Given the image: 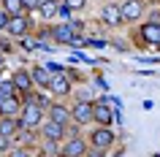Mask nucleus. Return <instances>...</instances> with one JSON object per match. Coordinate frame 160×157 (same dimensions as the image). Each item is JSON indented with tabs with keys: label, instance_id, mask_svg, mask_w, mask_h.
<instances>
[{
	"label": "nucleus",
	"instance_id": "f257e3e1",
	"mask_svg": "<svg viewBox=\"0 0 160 157\" xmlns=\"http://www.w3.org/2000/svg\"><path fill=\"white\" fill-rule=\"evenodd\" d=\"M41 122V108L38 103L27 100V106H22V119H19V127H35Z\"/></svg>",
	"mask_w": 160,
	"mask_h": 157
},
{
	"label": "nucleus",
	"instance_id": "f03ea898",
	"mask_svg": "<svg viewBox=\"0 0 160 157\" xmlns=\"http://www.w3.org/2000/svg\"><path fill=\"white\" fill-rule=\"evenodd\" d=\"M71 116H73L79 125H84L92 119V103H87V100H79L73 108H71Z\"/></svg>",
	"mask_w": 160,
	"mask_h": 157
},
{
	"label": "nucleus",
	"instance_id": "7ed1b4c3",
	"mask_svg": "<svg viewBox=\"0 0 160 157\" xmlns=\"http://www.w3.org/2000/svg\"><path fill=\"white\" fill-rule=\"evenodd\" d=\"M141 3H138V0H125V3H122V6H119V17L125 19V22H133V19H138L141 17Z\"/></svg>",
	"mask_w": 160,
	"mask_h": 157
},
{
	"label": "nucleus",
	"instance_id": "20e7f679",
	"mask_svg": "<svg viewBox=\"0 0 160 157\" xmlns=\"http://www.w3.org/2000/svg\"><path fill=\"white\" fill-rule=\"evenodd\" d=\"M141 38L147 43H152V46H160V25L158 22H149V25L141 27Z\"/></svg>",
	"mask_w": 160,
	"mask_h": 157
},
{
	"label": "nucleus",
	"instance_id": "39448f33",
	"mask_svg": "<svg viewBox=\"0 0 160 157\" xmlns=\"http://www.w3.org/2000/svg\"><path fill=\"white\" fill-rule=\"evenodd\" d=\"M111 141H114V133L106 130V125H101V130H95V133H92V144H95L98 149L111 146Z\"/></svg>",
	"mask_w": 160,
	"mask_h": 157
},
{
	"label": "nucleus",
	"instance_id": "423d86ee",
	"mask_svg": "<svg viewBox=\"0 0 160 157\" xmlns=\"http://www.w3.org/2000/svg\"><path fill=\"white\" fill-rule=\"evenodd\" d=\"M84 141L82 138H71L65 144V146H62V155H68V157H84Z\"/></svg>",
	"mask_w": 160,
	"mask_h": 157
},
{
	"label": "nucleus",
	"instance_id": "0eeeda50",
	"mask_svg": "<svg viewBox=\"0 0 160 157\" xmlns=\"http://www.w3.org/2000/svg\"><path fill=\"white\" fill-rule=\"evenodd\" d=\"M101 19L106 22V25H119V22H122V17H119V6H114V3L103 6V11H101Z\"/></svg>",
	"mask_w": 160,
	"mask_h": 157
},
{
	"label": "nucleus",
	"instance_id": "6e6552de",
	"mask_svg": "<svg viewBox=\"0 0 160 157\" xmlns=\"http://www.w3.org/2000/svg\"><path fill=\"white\" fill-rule=\"evenodd\" d=\"M19 108H22V103H19L17 95H14V98H6L3 103H0V114H3V116H14V119H17Z\"/></svg>",
	"mask_w": 160,
	"mask_h": 157
},
{
	"label": "nucleus",
	"instance_id": "1a4fd4ad",
	"mask_svg": "<svg viewBox=\"0 0 160 157\" xmlns=\"http://www.w3.org/2000/svg\"><path fill=\"white\" fill-rule=\"evenodd\" d=\"M52 35H54V41H60V43H71V41L76 38V35H73V30L68 27V22H62V25H57Z\"/></svg>",
	"mask_w": 160,
	"mask_h": 157
},
{
	"label": "nucleus",
	"instance_id": "9d476101",
	"mask_svg": "<svg viewBox=\"0 0 160 157\" xmlns=\"http://www.w3.org/2000/svg\"><path fill=\"white\" fill-rule=\"evenodd\" d=\"M6 30H8L11 35H25V30H27V19H22V17H11L8 22H6Z\"/></svg>",
	"mask_w": 160,
	"mask_h": 157
},
{
	"label": "nucleus",
	"instance_id": "9b49d317",
	"mask_svg": "<svg viewBox=\"0 0 160 157\" xmlns=\"http://www.w3.org/2000/svg\"><path fill=\"white\" fill-rule=\"evenodd\" d=\"M92 119H95V122H101V125H109L111 122V108L103 106V103H95V106H92Z\"/></svg>",
	"mask_w": 160,
	"mask_h": 157
},
{
	"label": "nucleus",
	"instance_id": "f8f14e48",
	"mask_svg": "<svg viewBox=\"0 0 160 157\" xmlns=\"http://www.w3.org/2000/svg\"><path fill=\"white\" fill-rule=\"evenodd\" d=\"M62 133H65V125H60V122H46L43 125V135H46L49 141L62 138Z\"/></svg>",
	"mask_w": 160,
	"mask_h": 157
},
{
	"label": "nucleus",
	"instance_id": "ddd939ff",
	"mask_svg": "<svg viewBox=\"0 0 160 157\" xmlns=\"http://www.w3.org/2000/svg\"><path fill=\"white\" fill-rule=\"evenodd\" d=\"M11 81H14V87H17L19 92H27L30 87H33V79H30V73H25V71H17Z\"/></svg>",
	"mask_w": 160,
	"mask_h": 157
},
{
	"label": "nucleus",
	"instance_id": "4468645a",
	"mask_svg": "<svg viewBox=\"0 0 160 157\" xmlns=\"http://www.w3.org/2000/svg\"><path fill=\"white\" fill-rule=\"evenodd\" d=\"M49 90L52 92H60V95H65L68 90H71V81H68V76H52V81H49Z\"/></svg>",
	"mask_w": 160,
	"mask_h": 157
},
{
	"label": "nucleus",
	"instance_id": "2eb2a0df",
	"mask_svg": "<svg viewBox=\"0 0 160 157\" xmlns=\"http://www.w3.org/2000/svg\"><path fill=\"white\" fill-rule=\"evenodd\" d=\"M17 127H19V119H14V116H3L0 119V135H14L17 133Z\"/></svg>",
	"mask_w": 160,
	"mask_h": 157
},
{
	"label": "nucleus",
	"instance_id": "dca6fc26",
	"mask_svg": "<svg viewBox=\"0 0 160 157\" xmlns=\"http://www.w3.org/2000/svg\"><path fill=\"white\" fill-rule=\"evenodd\" d=\"M49 114H52V122L65 125V122H68V116H71V111H68L65 106H52V108H49Z\"/></svg>",
	"mask_w": 160,
	"mask_h": 157
},
{
	"label": "nucleus",
	"instance_id": "f3484780",
	"mask_svg": "<svg viewBox=\"0 0 160 157\" xmlns=\"http://www.w3.org/2000/svg\"><path fill=\"white\" fill-rule=\"evenodd\" d=\"M57 6H60V0H41V6H38V11H41V17H54L57 14Z\"/></svg>",
	"mask_w": 160,
	"mask_h": 157
},
{
	"label": "nucleus",
	"instance_id": "a211bd4d",
	"mask_svg": "<svg viewBox=\"0 0 160 157\" xmlns=\"http://www.w3.org/2000/svg\"><path fill=\"white\" fill-rule=\"evenodd\" d=\"M30 79H33L35 84H43V87H49V81H52V73L46 71V68H35Z\"/></svg>",
	"mask_w": 160,
	"mask_h": 157
},
{
	"label": "nucleus",
	"instance_id": "6ab92c4d",
	"mask_svg": "<svg viewBox=\"0 0 160 157\" xmlns=\"http://www.w3.org/2000/svg\"><path fill=\"white\" fill-rule=\"evenodd\" d=\"M14 90H17L14 81H3V84H0V103H3L6 98H14Z\"/></svg>",
	"mask_w": 160,
	"mask_h": 157
},
{
	"label": "nucleus",
	"instance_id": "aec40b11",
	"mask_svg": "<svg viewBox=\"0 0 160 157\" xmlns=\"http://www.w3.org/2000/svg\"><path fill=\"white\" fill-rule=\"evenodd\" d=\"M6 11H8L11 17H19V14H22V0H6Z\"/></svg>",
	"mask_w": 160,
	"mask_h": 157
},
{
	"label": "nucleus",
	"instance_id": "412c9836",
	"mask_svg": "<svg viewBox=\"0 0 160 157\" xmlns=\"http://www.w3.org/2000/svg\"><path fill=\"white\" fill-rule=\"evenodd\" d=\"M38 6H41V0H22V8L25 11H38Z\"/></svg>",
	"mask_w": 160,
	"mask_h": 157
},
{
	"label": "nucleus",
	"instance_id": "4be33fe9",
	"mask_svg": "<svg viewBox=\"0 0 160 157\" xmlns=\"http://www.w3.org/2000/svg\"><path fill=\"white\" fill-rule=\"evenodd\" d=\"M57 14H60V19H65V22H68V17H71V8H68L65 3H60V6H57Z\"/></svg>",
	"mask_w": 160,
	"mask_h": 157
},
{
	"label": "nucleus",
	"instance_id": "5701e85b",
	"mask_svg": "<svg viewBox=\"0 0 160 157\" xmlns=\"http://www.w3.org/2000/svg\"><path fill=\"white\" fill-rule=\"evenodd\" d=\"M84 3H87V0H65V6H68V8H82Z\"/></svg>",
	"mask_w": 160,
	"mask_h": 157
},
{
	"label": "nucleus",
	"instance_id": "b1692460",
	"mask_svg": "<svg viewBox=\"0 0 160 157\" xmlns=\"http://www.w3.org/2000/svg\"><path fill=\"white\" fill-rule=\"evenodd\" d=\"M103 106H109V108H119V100H114V98H106V100H101Z\"/></svg>",
	"mask_w": 160,
	"mask_h": 157
},
{
	"label": "nucleus",
	"instance_id": "393cba45",
	"mask_svg": "<svg viewBox=\"0 0 160 157\" xmlns=\"http://www.w3.org/2000/svg\"><path fill=\"white\" fill-rule=\"evenodd\" d=\"M11 157H30V155H27V149H17V152H11Z\"/></svg>",
	"mask_w": 160,
	"mask_h": 157
},
{
	"label": "nucleus",
	"instance_id": "a878e982",
	"mask_svg": "<svg viewBox=\"0 0 160 157\" xmlns=\"http://www.w3.org/2000/svg\"><path fill=\"white\" fill-rule=\"evenodd\" d=\"M8 144H11L8 135H0V149H8Z\"/></svg>",
	"mask_w": 160,
	"mask_h": 157
},
{
	"label": "nucleus",
	"instance_id": "bb28decb",
	"mask_svg": "<svg viewBox=\"0 0 160 157\" xmlns=\"http://www.w3.org/2000/svg\"><path fill=\"white\" fill-rule=\"evenodd\" d=\"M6 22H8V17H6V11H0V30L6 27Z\"/></svg>",
	"mask_w": 160,
	"mask_h": 157
},
{
	"label": "nucleus",
	"instance_id": "cd10ccee",
	"mask_svg": "<svg viewBox=\"0 0 160 157\" xmlns=\"http://www.w3.org/2000/svg\"><path fill=\"white\" fill-rule=\"evenodd\" d=\"M92 157H101V152H98V155H92Z\"/></svg>",
	"mask_w": 160,
	"mask_h": 157
},
{
	"label": "nucleus",
	"instance_id": "c85d7f7f",
	"mask_svg": "<svg viewBox=\"0 0 160 157\" xmlns=\"http://www.w3.org/2000/svg\"><path fill=\"white\" fill-rule=\"evenodd\" d=\"M60 157H68V155H60Z\"/></svg>",
	"mask_w": 160,
	"mask_h": 157
}]
</instances>
